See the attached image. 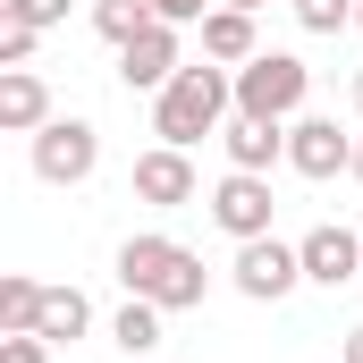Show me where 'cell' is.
<instances>
[{
  "instance_id": "cell-1",
  "label": "cell",
  "mask_w": 363,
  "mask_h": 363,
  "mask_svg": "<svg viewBox=\"0 0 363 363\" xmlns=\"http://www.w3.org/2000/svg\"><path fill=\"white\" fill-rule=\"evenodd\" d=\"M228 118H237V68H220V60H194V68H178L152 93V135L178 144V152H194L203 135H220Z\"/></svg>"
},
{
  "instance_id": "cell-2",
  "label": "cell",
  "mask_w": 363,
  "mask_h": 363,
  "mask_svg": "<svg viewBox=\"0 0 363 363\" xmlns=\"http://www.w3.org/2000/svg\"><path fill=\"white\" fill-rule=\"evenodd\" d=\"M118 287H127V296H152L161 313H194V304L211 296V271H203L194 245L161 237V228H144V237L118 245Z\"/></svg>"
},
{
  "instance_id": "cell-3",
  "label": "cell",
  "mask_w": 363,
  "mask_h": 363,
  "mask_svg": "<svg viewBox=\"0 0 363 363\" xmlns=\"http://www.w3.org/2000/svg\"><path fill=\"white\" fill-rule=\"evenodd\" d=\"M304 93H313V68L296 60V51H254L245 68H237V110L245 118H296L304 110Z\"/></svg>"
},
{
  "instance_id": "cell-4",
  "label": "cell",
  "mask_w": 363,
  "mask_h": 363,
  "mask_svg": "<svg viewBox=\"0 0 363 363\" xmlns=\"http://www.w3.org/2000/svg\"><path fill=\"white\" fill-rule=\"evenodd\" d=\"M101 169V127L93 118H51L34 135V178L43 186H85Z\"/></svg>"
},
{
  "instance_id": "cell-5",
  "label": "cell",
  "mask_w": 363,
  "mask_h": 363,
  "mask_svg": "<svg viewBox=\"0 0 363 363\" xmlns=\"http://www.w3.org/2000/svg\"><path fill=\"white\" fill-rule=\"evenodd\" d=\"M228 279H237V296H254V304H287V296L304 287V254L279 245V237H245L237 262H228Z\"/></svg>"
},
{
  "instance_id": "cell-6",
  "label": "cell",
  "mask_w": 363,
  "mask_h": 363,
  "mask_svg": "<svg viewBox=\"0 0 363 363\" xmlns=\"http://www.w3.org/2000/svg\"><path fill=\"white\" fill-rule=\"evenodd\" d=\"M347 161H355V135L338 118H321V110H296L287 118V169L296 178H338Z\"/></svg>"
},
{
  "instance_id": "cell-7",
  "label": "cell",
  "mask_w": 363,
  "mask_h": 363,
  "mask_svg": "<svg viewBox=\"0 0 363 363\" xmlns=\"http://www.w3.org/2000/svg\"><path fill=\"white\" fill-rule=\"evenodd\" d=\"M178 68H186V51H178V26L169 17H152L135 43H118V85L127 93H161Z\"/></svg>"
},
{
  "instance_id": "cell-8",
  "label": "cell",
  "mask_w": 363,
  "mask_h": 363,
  "mask_svg": "<svg viewBox=\"0 0 363 363\" xmlns=\"http://www.w3.org/2000/svg\"><path fill=\"white\" fill-rule=\"evenodd\" d=\"M271 178H262V169H228V178L211 186V220H220V228H228V237H237V245H245V237H271Z\"/></svg>"
},
{
  "instance_id": "cell-9",
  "label": "cell",
  "mask_w": 363,
  "mask_h": 363,
  "mask_svg": "<svg viewBox=\"0 0 363 363\" xmlns=\"http://www.w3.org/2000/svg\"><path fill=\"white\" fill-rule=\"evenodd\" d=\"M194 194H203V178H194V161H186L178 144L135 152V203H152V211H186Z\"/></svg>"
},
{
  "instance_id": "cell-10",
  "label": "cell",
  "mask_w": 363,
  "mask_h": 363,
  "mask_svg": "<svg viewBox=\"0 0 363 363\" xmlns=\"http://www.w3.org/2000/svg\"><path fill=\"white\" fill-rule=\"evenodd\" d=\"M296 254H304V279H313V287H347V279H363V237H355V228H338V220L304 228Z\"/></svg>"
},
{
  "instance_id": "cell-11",
  "label": "cell",
  "mask_w": 363,
  "mask_h": 363,
  "mask_svg": "<svg viewBox=\"0 0 363 363\" xmlns=\"http://www.w3.org/2000/svg\"><path fill=\"white\" fill-rule=\"evenodd\" d=\"M60 110H51V85L34 77V68H0V127L9 135H43Z\"/></svg>"
},
{
  "instance_id": "cell-12",
  "label": "cell",
  "mask_w": 363,
  "mask_h": 363,
  "mask_svg": "<svg viewBox=\"0 0 363 363\" xmlns=\"http://www.w3.org/2000/svg\"><path fill=\"white\" fill-rule=\"evenodd\" d=\"M220 144H228V169H262L271 178V161H287V127L279 118H245V110L220 127Z\"/></svg>"
},
{
  "instance_id": "cell-13",
  "label": "cell",
  "mask_w": 363,
  "mask_h": 363,
  "mask_svg": "<svg viewBox=\"0 0 363 363\" xmlns=\"http://www.w3.org/2000/svg\"><path fill=\"white\" fill-rule=\"evenodd\" d=\"M262 51V34H254V9H211L203 17V60H220V68H245Z\"/></svg>"
},
{
  "instance_id": "cell-14",
  "label": "cell",
  "mask_w": 363,
  "mask_h": 363,
  "mask_svg": "<svg viewBox=\"0 0 363 363\" xmlns=\"http://www.w3.org/2000/svg\"><path fill=\"white\" fill-rule=\"evenodd\" d=\"M51 347H77L93 330V304H85V287H43V321H34Z\"/></svg>"
},
{
  "instance_id": "cell-15",
  "label": "cell",
  "mask_w": 363,
  "mask_h": 363,
  "mask_svg": "<svg viewBox=\"0 0 363 363\" xmlns=\"http://www.w3.org/2000/svg\"><path fill=\"white\" fill-rule=\"evenodd\" d=\"M161 321H169V313H161L152 296H127V304H118V321H110V338H118L127 355H152V347H161Z\"/></svg>"
},
{
  "instance_id": "cell-16",
  "label": "cell",
  "mask_w": 363,
  "mask_h": 363,
  "mask_svg": "<svg viewBox=\"0 0 363 363\" xmlns=\"http://www.w3.org/2000/svg\"><path fill=\"white\" fill-rule=\"evenodd\" d=\"M152 26V0H93V34L101 43H135Z\"/></svg>"
},
{
  "instance_id": "cell-17",
  "label": "cell",
  "mask_w": 363,
  "mask_h": 363,
  "mask_svg": "<svg viewBox=\"0 0 363 363\" xmlns=\"http://www.w3.org/2000/svg\"><path fill=\"white\" fill-rule=\"evenodd\" d=\"M34 321H43V279L9 271L0 279V330H34Z\"/></svg>"
},
{
  "instance_id": "cell-18",
  "label": "cell",
  "mask_w": 363,
  "mask_h": 363,
  "mask_svg": "<svg viewBox=\"0 0 363 363\" xmlns=\"http://www.w3.org/2000/svg\"><path fill=\"white\" fill-rule=\"evenodd\" d=\"M34 43H43V26H26V17H0V68H34Z\"/></svg>"
},
{
  "instance_id": "cell-19",
  "label": "cell",
  "mask_w": 363,
  "mask_h": 363,
  "mask_svg": "<svg viewBox=\"0 0 363 363\" xmlns=\"http://www.w3.org/2000/svg\"><path fill=\"white\" fill-rule=\"evenodd\" d=\"M296 26L304 34H338V26H355V0H296Z\"/></svg>"
},
{
  "instance_id": "cell-20",
  "label": "cell",
  "mask_w": 363,
  "mask_h": 363,
  "mask_svg": "<svg viewBox=\"0 0 363 363\" xmlns=\"http://www.w3.org/2000/svg\"><path fill=\"white\" fill-rule=\"evenodd\" d=\"M0 363H51V338L43 330H0Z\"/></svg>"
},
{
  "instance_id": "cell-21",
  "label": "cell",
  "mask_w": 363,
  "mask_h": 363,
  "mask_svg": "<svg viewBox=\"0 0 363 363\" xmlns=\"http://www.w3.org/2000/svg\"><path fill=\"white\" fill-rule=\"evenodd\" d=\"M0 17H26V26H68V0H0Z\"/></svg>"
},
{
  "instance_id": "cell-22",
  "label": "cell",
  "mask_w": 363,
  "mask_h": 363,
  "mask_svg": "<svg viewBox=\"0 0 363 363\" xmlns=\"http://www.w3.org/2000/svg\"><path fill=\"white\" fill-rule=\"evenodd\" d=\"M220 0H152V17H169V26H203Z\"/></svg>"
},
{
  "instance_id": "cell-23",
  "label": "cell",
  "mask_w": 363,
  "mask_h": 363,
  "mask_svg": "<svg viewBox=\"0 0 363 363\" xmlns=\"http://www.w3.org/2000/svg\"><path fill=\"white\" fill-rule=\"evenodd\" d=\"M347 363H363V330H347Z\"/></svg>"
},
{
  "instance_id": "cell-24",
  "label": "cell",
  "mask_w": 363,
  "mask_h": 363,
  "mask_svg": "<svg viewBox=\"0 0 363 363\" xmlns=\"http://www.w3.org/2000/svg\"><path fill=\"white\" fill-rule=\"evenodd\" d=\"M347 178H355V186H363V135H355V161H347Z\"/></svg>"
},
{
  "instance_id": "cell-25",
  "label": "cell",
  "mask_w": 363,
  "mask_h": 363,
  "mask_svg": "<svg viewBox=\"0 0 363 363\" xmlns=\"http://www.w3.org/2000/svg\"><path fill=\"white\" fill-rule=\"evenodd\" d=\"M220 9H271V0H220Z\"/></svg>"
},
{
  "instance_id": "cell-26",
  "label": "cell",
  "mask_w": 363,
  "mask_h": 363,
  "mask_svg": "<svg viewBox=\"0 0 363 363\" xmlns=\"http://www.w3.org/2000/svg\"><path fill=\"white\" fill-rule=\"evenodd\" d=\"M355 118H363V68H355Z\"/></svg>"
},
{
  "instance_id": "cell-27",
  "label": "cell",
  "mask_w": 363,
  "mask_h": 363,
  "mask_svg": "<svg viewBox=\"0 0 363 363\" xmlns=\"http://www.w3.org/2000/svg\"><path fill=\"white\" fill-rule=\"evenodd\" d=\"M355 34H363V0H355Z\"/></svg>"
}]
</instances>
